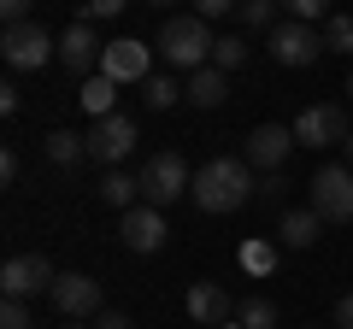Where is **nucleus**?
<instances>
[{
	"label": "nucleus",
	"instance_id": "1",
	"mask_svg": "<svg viewBox=\"0 0 353 329\" xmlns=\"http://www.w3.org/2000/svg\"><path fill=\"white\" fill-rule=\"evenodd\" d=\"M253 164L248 159H206L201 171H194V189H189V200L201 206V212H212V217H224V212H241V206L253 200Z\"/></svg>",
	"mask_w": 353,
	"mask_h": 329
},
{
	"label": "nucleus",
	"instance_id": "2",
	"mask_svg": "<svg viewBox=\"0 0 353 329\" xmlns=\"http://www.w3.org/2000/svg\"><path fill=\"white\" fill-rule=\"evenodd\" d=\"M212 30H206V18H194V12H176V18H165L159 24V53H165V65L171 71H201V65H212Z\"/></svg>",
	"mask_w": 353,
	"mask_h": 329
},
{
	"label": "nucleus",
	"instance_id": "3",
	"mask_svg": "<svg viewBox=\"0 0 353 329\" xmlns=\"http://www.w3.org/2000/svg\"><path fill=\"white\" fill-rule=\"evenodd\" d=\"M306 194L324 224H353V164H318Z\"/></svg>",
	"mask_w": 353,
	"mask_h": 329
},
{
	"label": "nucleus",
	"instance_id": "4",
	"mask_svg": "<svg viewBox=\"0 0 353 329\" xmlns=\"http://www.w3.org/2000/svg\"><path fill=\"white\" fill-rule=\"evenodd\" d=\"M189 189H194V171L183 164V153H153V159L141 164V200L159 206V212H165V206H176Z\"/></svg>",
	"mask_w": 353,
	"mask_h": 329
},
{
	"label": "nucleus",
	"instance_id": "5",
	"mask_svg": "<svg viewBox=\"0 0 353 329\" xmlns=\"http://www.w3.org/2000/svg\"><path fill=\"white\" fill-rule=\"evenodd\" d=\"M0 53H6V65H12V71H41L48 59H59V41H53L36 18H30V24H12L6 36H0Z\"/></svg>",
	"mask_w": 353,
	"mask_h": 329
},
{
	"label": "nucleus",
	"instance_id": "6",
	"mask_svg": "<svg viewBox=\"0 0 353 329\" xmlns=\"http://www.w3.org/2000/svg\"><path fill=\"white\" fill-rule=\"evenodd\" d=\"M53 282H59V270H53L41 253H18V259L0 265V294H6V300H36V294H53Z\"/></svg>",
	"mask_w": 353,
	"mask_h": 329
},
{
	"label": "nucleus",
	"instance_id": "7",
	"mask_svg": "<svg viewBox=\"0 0 353 329\" xmlns=\"http://www.w3.org/2000/svg\"><path fill=\"white\" fill-rule=\"evenodd\" d=\"M136 124H130L124 112H112V118H94V129H88V159L94 164H106V171H118V164L136 153Z\"/></svg>",
	"mask_w": 353,
	"mask_h": 329
},
{
	"label": "nucleus",
	"instance_id": "8",
	"mask_svg": "<svg viewBox=\"0 0 353 329\" xmlns=\"http://www.w3.org/2000/svg\"><path fill=\"white\" fill-rule=\"evenodd\" d=\"M318 53H330V47H324V30L294 24V18L271 30V59L289 65V71H301V65H318Z\"/></svg>",
	"mask_w": 353,
	"mask_h": 329
},
{
	"label": "nucleus",
	"instance_id": "9",
	"mask_svg": "<svg viewBox=\"0 0 353 329\" xmlns=\"http://www.w3.org/2000/svg\"><path fill=\"white\" fill-rule=\"evenodd\" d=\"M294 147H301V141H294L289 124H259L248 141H241V159H248L253 171H265V177H271V171H283V164H289Z\"/></svg>",
	"mask_w": 353,
	"mask_h": 329
},
{
	"label": "nucleus",
	"instance_id": "10",
	"mask_svg": "<svg viewBox=\"0 0 353 329\" xmlns=\"http://www.w3.org/2000/svg\"><path fill=\"white\" fill-rule=\"evenodd\" d=\"M53 306H59L65 317H77V323H94V317L106 312V300H101V282L94 277H83V270H65L59 282H53V294H48Z\"/></svg>",
	"mask_w": 353,
	"mask_h": 329
},
{
	"label": "nucleus",
	"instance_id": "11",
	"mask_svg": "<svg viewBox=\"0 0 353 329\" xmlns=\"http://www.w3.org/2000/svg\"><path fill=\"white\" fill-rule=\"evenodd\" d=\"M101 71L112 76L118 89H124V83H148V76H153V53H148V41H136V36H124V41H106V53H101Z\"/></svg>",
	"mask_w": 353,
	"mask_h": 329
},
{
	"label": "nucleus",
	"instance_id": "12",
	"mask_svg": "<svg viewBox=\"0 0 353 329\" xmlns=\"http://www.w3.org/2000/svg\"><path fill=\"white\" fill-rule=\"evenodd\" d=\"M289 129H294V141H301V147H336V141H347V136H353L341 106H306V112L294 118Z\"/></svg>",
	"mask_w": 353,
	"mask_h": 329
},
{
	"label": "nucleus",
	"instance_id": "13",
	"mask_svg": "<svg viewBox=\"0 0 353 329\" xmlns=\"http://www.w3.org/2000/svg\"><path fill=\"white\" fill-rule=\"evenodd\" d=\"M101 53H106V41L94 36L88 18H77V24L59 36V65H65L71 76H94V71H101Z\"/></svg>",
	"mask_w": 353,
	"mask_h": 329
},
{
	"label": "nucleus",
	"instance_id": "14",
	"mask_svg": "<svg viewBox=\"0 0 353 329\" xmlns=\"http://www.w3.org/2000/svg\"><path fill=\"white\" fill-rule=\"evenodd\" d=\"M118 235H124V247H130V253H159L171 229H165V212H159V206H148V200H141V206H130V212H124Z\"/></svg>",
	"mask_w": 353,
	"mask_h": 329
},
{
	"label": "nucleus",
	"instance_id": "15",
	"mask_svg": "<svg viewBox=\"0 0 353 329\" xmlns=\"http://www.w3.org/2000/svg\"><path fill=\"white\" fill-rule=\"evenodd\" d=\"M183 306H189V317H194L201 329H224L230 317H236V294H230L224 282H194Z\"/></svg>",
	"mask_w": 353,
	"mask_h": 329
},
{
	"label": "nucleus",
	"instance_id": "16",
	"mask_svg": "<svg viewBox=\"0 0 353 329\" xmlns=\"http://www.w3.org/2000/svg\"><path fill=\"white\" fill-rule=\"evenodd\" d=\"M224 76H230V71H218V65H201V71H189V83H183V100L201 106V112L224 106V100H230V83H224Z\"/></svg>",
	"mask_w": 353,
	"mask_h": 329
},
{
	"label": "nucleus",
	"instance_id": "17",
	"mask_svg": "<svg viewBox=\"0 0 353 329\" xmlns=\"http://www.w3.org/2000/svg\"><path fill=\"white\" fill-rule=\"evenodd\" d=\"M94 194H101V206L130 212V206H141V177H130V171H106V177L94 182Z\"/></svg>",
	"mask_w": 353,
	"mask_h": 329
},
{
	"label": "nucleus",
	"instance_id": "18",
	"mask_svg": "<svg viewBox=\"0 0 353 329\" xmlns=\"http://www.w3.org/2000/svg\"><path fill=\"white\" fill-rule=\"evenodd\" d=\"M318 224H324V217H318L312 206H301V212H283L277 235H283V247H294V253H306V247L318 241Z\"/></svg>",
	"mask_w": 353,
	"mask_h": 329
},
{
	"label": "nucleus",
	"instance_id": "19",
	"mask_svg": "<svg viewBox=\"0 0 353 329\" xmlns=\"http://www.w3.org/2000/svg\"><path fill=\"white\" fill-rule=\"evenodd\" d=\"M77 100H83V112H88V118H112L118 83H112L106 71H94V76H83V94H77Z\"/></svg>",
	"mask_w": 353,
	"mask_h": 329
},
{
	"label": "nucleus",
	"instance_id": "20",
	"mask_svg": "<svg viewBox=\"0 0 353 329\" xmlns=\"http://www.w3.org/2000/svg\"><path fill=\"white\" fill-rule=\"evenodd\" d=\"M236 329H277V306L265 300V294L236 300Z\"/></svg>",
	"mask_w": 353,
	"mask_h": 329
},
{
	"label": "nucleus",
	"instance_id": "21",
	"mask_svg": "<svg viewBox=\"0 0 353 329\" xmlns=\"http://www.w3.org/2000/svg\"><path fill=\"white\" fill-rule=\"evenodd\" d=\"M48 159L53 164H83L88 159V136H77V129H53V136H48Z\"/></svg>",
	"mask_w": 353,
	"mask_h": 329
},
{
	"label": "nucleus",
	"instance_id": "22",
	"mask_svg": "<svg viewBox=\"0 0 353 329\" xmlns=\"http://www.w3.org/2000/svg\"><path fill=\"white\" fill-rule=\"evenodd\" d=\"M176 94H183V89H176V76H165V71H153L148 83H141V100H148L153 112H171V106H176Z\"/></svg>",
	"mask_w": 353,
	"mask_h": 329
},
{
	"label": "nucleus",
	"instance_id": "23",
	"mask_svg": "<svg viewBox=\"0 0 353 329\" xmlns=\"http://www.w3.org/2000/svg\"><path fill=\"white\" fill-rule=\"evenodd\" d=\"M324 47L330 53H353V12H330L324 18Z\"/></svg>",
	"mask_w": 353,
	"mask_h": 329
},
{
	"label": "nucleus",
	"instance_id": "24",
	"mask_svg": "<svg viewBox=\"0 0 353 329\" xmlns=\"http://www.w3.org/2000/svg\"><path fill=\"white\" fill-rule=\"evenodd\" d=\"M212 65H218V71L248 65V41H241V36H218V41H212Z\"/></svg>",
	"mask_w": 353,
	"mask_h": 329
},
{
	"label": "nucleus",
	"instance_id": "25",
	"mask_svg": "<svg viewBox=\"0 0 353 329\" xmlns=\"http://www.w3.org/2000/svg\"><path fill=\"white\" fill-rule=\"evenodd\" d=\"M241 24L248 30H277V0H241Z\"/></svg>",
	"mask_w": 353,
	"mask_h": 329
},
{
	"label": "nucleus",
	"instance_id": "26",
	"mask_svg": "<svg viewBox=\"0 0 353 329\" xmlns=\"http://www.w3.org/2000/svg\"><path fill=\"white\" fill-rule=\"evenodd\" d=\"M277 6L294 18V24H318V18H330V0H277Z\"/></svg>",
	"mask_w": 353,
	"mask_h": 329
},
{
	"label": "nucleus",
	"instance_id": "27",
	"mask_svg": "<svg viewBox=\"0 0 353 329\" xmlns=\"http://www.w3.org/2000/svg\"><path fill=\"white\" fill-rule=\"evenodd\" d=\"M0 329H36V317H30V300H6V306H0Z\"/></svg>",
	"mask_w": 353,
	"mask_h": 329
},
{
	"label": "nucleus",
	"instance_id": "28",
	"mask_svg": "<svg viewBox=\"0 0 353 329\" xmlns=\"http://www.w3.org/2000/svg\"><path fill=\"white\" fill-rule=\"evenodd\" d=\"M241 265L248 270H277V253H271L265 241H253V247H241Z\"/></svg>",
	"mask_w": 353,
	"mask_h": 329
},
{
	"label": "nucleus",
	"instance_id": "29",
	"mask_svg": "<svg viewBox=\"0 0 353 329\" xmlns=\"http://www.w3.org/2000/svg\"><path fill=\"white\" fill-rule=\"evenodd\" d=\"M0 18H6V30L30 24V18H36V0H0Z\"/></svg>",
	"mask_w": 353,
	"mask_h": 329
},
{
	"label": "nucleus",
	"instance_id": "30",
	"mask_svg": "<svg viewBox=\"0 0 353 329\" xmlns=\"http://www.w3.org/2000/svg\"><path fill=\"white\" fill-rule=\"evenodd\" d=\"M230 12H241V0H194V18H230Z\"/></svg>",
	"mask_w": 353,
	"mask_h": 329
},
{
	"label": "nucleus",
	"instance_id": "31",
	"mask_svg": "<svg viewBox=\"0 0 353 329\" xmlns=\"http://www.w3.org/2000/svg\"><path fill=\"white\" fill-rule=\"evenodd\" d=\"M283 189H289V182H283V171H271V177H259V189H253V194L271 206V200H283Z\"/></svg>",
	"mask_w": 353,
	"mask_h": 329
},
{
	"label": "nucleus",
	"instance_id": "32",
	"mask_svg": "<svg viewBox=\"0 0 353 329\" xmlns=\"http://www.w3.org/2000/svg\"><path fill=\"white\" fill-rule=\"evenodd\" d=\"M124 6H130V0H88V24H94V18H118Z\"/></svg>",
	"mask_w": 353,
	"mask_h": 329
},
{
	"label": "nucleus",
	"instance_id": "33",
	"mask_svg": "<svg viewBox=\"0 0 353 329\" xmlns=\"http://www.w3.org/2000/svg\"><path fill=\"white\" fill-rule=\"evenodd\" d=\"M94 329H130V317H124V312H112V306H106V312L94 317Z\"/></svg>",
	"mask_w": 353,
	"mask_h": 329
},
{
	"label": "nucleus",
	"instance_id": "34",
	"mask_svg": "<svg viewBox=\"0 0 353 329\" xmlns=\"http://www.w3.org/2000/svg\"><path fill=\"white\" fill-rule=\"evenodd\" d=\"M336 329H353V294H341V300H336Z\"/></svg>",
	"mask_w": 353,
	"mask_h": 329
},
{
	"label": "nucleus",
	"instance_id": "35",
	"mask_svg": "<svg viewBox=\"0 0 353 329\" xmlns=\"http://www.w3.org/2000/svg\"><path fill=\"white\" fill-rule=\"evenodd\" d=\"M0 182H18V153H12V147L0 153Z\"/></svg>",
	"mask_w": 353,
	"mask_h": 329
},
{
	"label": "nucleus",
	"instance_id": "36",
	"mask_svg": "<svg viewBox=\"0 0 353 329\" xmlns=\"http://www.w3.org/2000/svg\"><path fill=\"white\" fill-rule=\"evenodd\" d=\"M341 153H347V164H353V136H347V141H341Z\"/></svg>",
	"mask_w": 353,
	"mask_h": 329
},
{
	"label": "nucleus",
	"instance_id": "37",
	"mask_svg": "<svg viewBox=\"0 0 353 329\" xmlns=\"http://www.w3.org/2000/svg\"><path fill=\"white\" fill-rule=\"evenodd\" d=\"M65 329H94V323H77V317H71V323H65Z\"/></svg>",
	"mask_w": 353,
	"mask_h": 329
},
{
	"label": "nucleus",
	"instance_id": "38",
	"mask_svg": "<svg viewBox=\"0 0 353 329\" xmlns=\"http://www.w3.org/2000/svg\"><path fill=\"white\" fill-rule=\"evenodd\" d=\"M148 6H176V0H148Z\"/></svg>",
	"mask_w": 353,
	"mask_h": 329
},
{
	"label": "nucleus",
	"instance_id": "39",
	"mask_svg": "<svg viewBox=\"0 0 353 329\" xmlns=\"http://www.w3.org/2000/svg\"><path fill=\"white\" fill-rule=\"evenodd\" d=\"M347 94H353V76H347Z\"/></svg>",
	"mask_w": 353,
	"mask_h": 329
}]
</instances>
